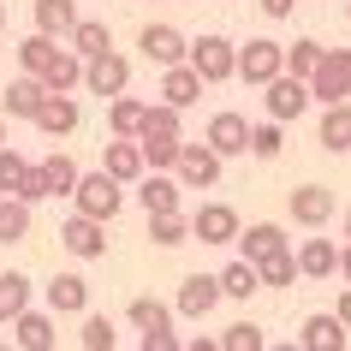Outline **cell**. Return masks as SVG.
<instances>
[{
    "mask_svg": "<svg viewBox=\"0 0 351 351\" xmlns=\"http://www.w3.org/2000/svg\"><path fill=\"white\" fill-rule=\"evenodd\" d=\"M72 203L84 208V215H95V221H113V215H119V203H125V179H113L108 167H95V173H84V179H77Z\"/></svg>",
    "mask_w": 351,
    "mask_h": 351,
    "instance_id": "obj_1",
    "label": "cell"
},
{
    "mask_svg": "<svg viewBox=\"0 0 351 351\" xmlns=\"http://www.w3.org/2000/svg\"><path fill=\"white\" fill-rule=\"evenodd\" d=\"M315 101V90H310V77H298V72H280L274 84H262V108H268V119H298V113Z\"/></svg>",
    "mask_w": 351,
    "mask_h": 351,
    "instance_id": "obj_2",
    "label": "cell"
},
{
    "mask_svg": "<svg viewBox=\"0 0 351 351\" xmlns=\"http://www.w3.org/2000/svg\"><path fill=\"white\" fill-rule=\"evenodd\" d=\"M280 72H286V42L250 36L239 48V77H244V84H256V90H262V84H274Z\"/></svg>",
    "mask_w": 351,
    "mask_h": 351,
    "instance_id": "obj_3",
    "label": "cell"
},
{
    "mask_svg": "<svg viewBox=\"0 0 351 351\" xmlns=\"http://www.w3.org/2000/svg\"><path fill=\"white\" fill-rule=\"evenodd\" d=\"M310 90L322 108H333V101H351V48H328L322 54V66H315Z\"/></svg>",
    "mask_w": 351,
    "mask_h": 351,
    "instance_id": "obj_4",
    "label": "cell"
},
{
    "mask_svg": "<svg viewBox=\"0 0 351 351\" xmlns=\"http://www.w3.org/2000/svg\"><path fill=\"white\" fill-rule=\"evenodd\" d=\"M191 66H197L208 84H226V77H239V48H232L226 36H215V30H208V36L191 42Z\"/></svg>",
    "mask_w": 351,
    "mask_h": 351,
    "instance_id": "obj_5",
    "label": "cell"
},
{
    "mask_svg": "<svg viewBox=\"0 0 351 351\" xmlns=\"http://www.w3.org/2000/svg\"><path fill=\"white\" fill-rule=\"evenodd\" d=\"M221 161H226V155L203 137V143H185V155H179L173 173H179V185H185V191H208V185H221Z\"/></svg>",
    "mask_w": 351,
    "mask_h": 351,
    "instance_id": "obj_6",
    "label": "cell"
},
{
    "mask_svg": "<svg viewBox=\"0 0 351 351\" xmlns=\"http://www.w3.org/2000/svg\"><path fill=\"white\" fill-rule=\"evenodd\" d=\"M60 244H66L77 262H101V256H108V221H95V215L77 208L72 221L60 226Z\"/></svg>",
    "mask_w": 351,
    "mask_h": 351,
    "instance_id": "obj_7",
    "label": "cell"
},
{
    "mask_svg": "<svg viewBox=\"0 0 351 351\" xmlns=\"http://www.w3.org/2000/svg\"><path fill=\"white\" fill-rule=\"evenodd\" d=\"M84 90L90 95H101V101H113V95H125L131 90V60L125 54H95L90 66H84Z\"/></svg>",
    "mask_w": 351,
    "mask_h": 351,
    "instance_id": "obj_8",
    "label": "cell"
},
{
    "mask_svg": "<svg viewBox=\"0 0 351 351\" xmlns=\"http://www.w3.org/2000/svg\"><path fill=\"white\" fill-rule=\"evenodd\" d=\"M48 95H54V90H48L36 72H24V77H12V84L0 90V113H6V119H30V125H36V113H42Z\"/></svg>",
    "mask_w": 351,
    "mask_h": 351,
    "instance_id": "obj_9",
    "label": "cell"
},
{
    "mask_svg": "<svg viewBox=\"0 0 351 351\" xmlns=\"http://www.w3.org/2000/svg\"><path fill=\"white\" fill-rule=\"evenodd\" d=\"M239 208H226V203H203L197 215H191V239L197 244H239Z\"/></svg>",
    "mask_w": 351,
    "mask_h": 351,
    "instance_id": "obj_10",
    "label": "cell"
},
{
    "mask_svg": "<svg viewBox=\"0 0 351 351\" xmlns=\"http://www.w3.org/2000/svg\"><path fill=\"white\" fill-rule=\"evenodd\" d=\"M221 298H226L221 274H185V280H179V304H173V310L185 315V322H203V315L215 310Z\"/></svg>",
    "mask_w": 351,
    "mask_h": 351,
    "instance_id": "obj_11",
    "label": "cell"
},
{
    "mask_svg": "<svg viewBox=\"0 0 351 351\" xmlns=\"http://www.w3.org/2000/svg\"><path fill=\"white\" fill-rule=\"evenodd\" d=\"M137 48H143V60H149V66H179V60H191V42L179 36L173 24H143Z\"/></svg>",
    "mask_w": 351,
    "mask_h": 351,
    "instance_id": "obj_12",
    "label": "cell"
},
{
    "mask_svg": "<svg viewBox=\"0 0 351 351\" xmlns=\"http://www.w3.org/2000/svg\"><path fill=\"white\" fill-rule=\"evenodd\" d=\"M286 208H292V221H298V226H310V232H315V226H328V221H333V208H339V203H333V191H328V185H298L292 197H286Z\"/></svg>",
    "mask_w": 351,
    "mask_h": 351,
    "instance_id": "obj_13",
    "label": "cell"
},
{
    "mask_svg": "<svg viewBox=\"0 0 351 351\" xmlns=\"http://www.w3.org/2000/svg\"><path fill=\"white\" fill-rule=\"evenodd\" d=\"M250 131H256V125H250L244 113H232V108H226V113H215V119H208V131H203V137H208L215 149H221L226 161H232V155H250Z\"/></svg>",
    "mask_w": 351,
    "mask_h": 351,
    "instance_id": "obj_14",
    "label": "cell"
},
{
    "mask_svg": "<svg viewBox=\"0 0 351 351\" xmlns=\"http://www.w3.org/2000/svg\"><path fill=\"white\" fill-rule=\"evenodd\" d=\"M101 167H108L113 179L137 185V179L149 173V155H143V143H137V137H108V149H101Z\"/></svg>",
    "mask_w": 351,
    "mask_h": 351,
    "instance_id": "obj_15",
    "label": "cell"
},
{
    "mask_svg": "<svg viewBox=\"0 0 351 351\" xmlns=\"http://www.w3.org/2000/svg\"><path fill=\"white\" fill-rule=\"evenodd\" d=\"M203 90H208V77L197 72L191 60H179V66H161V101H173V108H191Z\"/></svg>",
    "mask_w": 351,
    "mask_h": 351,
    "instance_id": "obj_16",
    "label": "cell"
},
{
    "mask_svg": "<svg viewBox=\"0 0 351 351\" xmlns=\"http://www.w3.org/2000/svg\"><path fill=\"white\" fill-rule=\"evenodd\" d=\"M77 119H84V108H77V95L66 90V95H48V101H42L36 131H42V137H72V131H77Z\"/></svg>",
    "mask_w": 351,
    "mask_h": 351,
    "instance_id": "obj_17",
    "label": "cell"
},
{
    "mask_svg": "<svg viewBox=\"0 0 351 351\" xmlns=\"http://www.w3.org/2000/svg\"><path fill=\"white\" fill-rule=\"evenodd\" d=\"M346 322H339V310L333 315H310L304 328H298V351H346Z\"/></svg>",
    "mask_w": 351,
    "mask_h": 351,
    "instance_id": "obj_18",
    "label": "cell"
},
{
    "mask_svg": "<svg viewBox=\"0 0 351 351\" xmlns=\"http://www.w3.org/2000/svg\"><path fill=\"white\" fill-rule=\"evenodd\" d=\"M48 310L54 315H84L90 310V280L84 274H54L48 280Z\"/></svg>",
    "mask_w": 351,
    "mask_h": 351,
    "instance_id": "obj_19",
    "label": "cell"
},
{
    "mask_svg": "<svg viewBox=\"0 0 351 351\" xmlns=\"http://www.w3.org/2000/svg\"><path fill=\"white\" fill-rule=\"evenodd\" d=\"M54 339L60 333H54V315L48 310H24L19 322H12V346L19 351H54Z\"/></svg>",
    "mask_w": 351,
    "mask_h": 351,
    "instance_id": "obj_20",
    "label": "cell"
},
{
    "mask_svg": "<svg viewBox=\"0 0 351 351\" xmlns=\"http://www.w3.org/2000/svg\"><path fill=\"white\" fill-rule=\"evenodd\" d=\"M315 137H322V149H328V155H351V101H333V108H322V125H315Z\"/></svg>",
    "mask_w": 351,
    "mask_h": 351,
    "instance_id": "obj_21",
    "label": "cell"
},
{
    "mask_svg": "<svg viewBox=\"0 0 351 351\" xmlns=\"http://www.w3.org/2000/svg\"><path fill=\"white\" fill-rule=\"evenodd\" d=\"M179 179H167V173H155V167H149L143 179H137V203L149 208V215H167V208H179Z\"/></svg>",
    "mask_w": 351,
    "mask_h": 351,
    "instance_id": "obj_22",
    "label": "cell"
},
{
    "mask_svg": "<svg viewBox=\"0 0 351 351\" xmlns=\"http://www.w3.org/2000/svg\"><path fill=\"white\" fill-rule=\"evenodd\" d=\"M298 268H304V280L339 274V244H333V239H304V244H298Z\"/></svg>",
    "mask_w": 351,
    "mask_h": 351,
    "instance_id": "obj_23",
    "label": "cell"
},
{
    "mask_svg": "<svg viewBox=\"0 0 351 351\" xmlns=\"http://www.w3.org/2000/svg\"><path fill=\"white\" fill-rule=\"evenodd\" d=\"M143 119H149V101H137V95H113L108 101V131L113 137H143Z\"/></svg>",
    "mask_w": 351,
    "mask_h": 351,
    "instance_id": "obj_24",
    "label": "cell"
},
{
    "mask_svg": "<svg viewBox=\"0 0 351 351\" xmlns=\"http://www.w3.org/2000/svg\"><path fill=\"white\" fill-rule=\"evenodd\" d=\"M239 250L250 262H268V256H280V250H292V244H286V232H280L274 221H256L250 232H239Z\"/></svg>",
    "mask_w": 351,
    "mask_h": 351,
    "instance_id": "obj_25",
    "label": "cell"
},
{
    "mask_svg": "<svg viewBox=\"0 0 351 351\" xmlns=\"http://www.w3.org/2000/svg\"><path fill=\"white\" fill-rule=\"evenodd\" d=\"M36 30H48V36H72L77 30V0H36Z\"/></svg>",
    "mask_w": 351,
    "mask_h": 351,
    "instance_id": "obj_26",
    "label": "cell"
},
{
    "mask_svg": "<svg viewBox=\"0 0 351 351\" xmlns=\"http://www.w3.org/2000/svg\"><path fill=\"white\" fill-rule=\"evenodd\" d=\"M221 286H226V298H239V304H244V298L262 292V268L250 256H239V262H226V268H221Z\"/></svg>",
    "mask_w": 351,
    "mask_h": 351,
    "instance_id": "obj_27",
    "label": "cell"
},
{
    "mask_svg": "<svg viewBox=\"0 0 351 351\" xmlns=\"http://www.w3.org/2000/svg\"><path fill=\"white\" fill-rule=\"evenodd\" d=\"M24 310H30V280L12 268V274H0V328H12Z\"/></svg>",
    "mask_w": 351,
    "mask_h": 351,
    "instance_id": "obj_28",
    "label": "cell"
},
{
    "mask_svg": "<svg viewBox=\"0 0 351 351\" xmlns=\"http://www.w3.org/2000/svg\"><path fill=\"white\" fill-rule=\"evenodd\" d=\"M54 60H60V36H48V30H36V36H24V42H19V66H24V72H36V77H42Z\"/></svg>",
    "mask_w": 351,
    "mask_h": 351,
    "instance_id": "obj_29",
    "label": "cell"
},
{
    "mask_svg": "<svg viewBox=\"0 0 351 351\" xmlns=\"http://www.w3.org/2000/svg\"><path fill=\"white\" fill-rule=\"evenodd\" d=\"M131 328L137 333H173V315L179 310H167V304H155V298H131Z\"/></svg>",
    "mask_w": 351,
    "mask_h": 351,
    "instance_id": "obj_30",
    "label": "cell"
},
{
    "mask_svg": "<svg viewBox=\"0 0 351 351\" xmlns=\"http://www.w3.org/2000/svg\"><path fill=\"white\" fill-rule=\"evenodd\" d=\"M24 239H30V203L0 197V244H24Z\"/></svg>",
    "mask_w": 351,
    "mask_h": 351,
    "instance_id": "obj_31",
    "label": "cell"
},
{
    "mask_svg": "<svg viewBox=\"0 0 351 351\" xmlns=\"http://www.w3.org/2000/svg\"><path fill=\"white\" fill-rule=\"evenodd\" d=\"M66 42H72L84 60H95V54H108V48H113V30H108L101 19H77V30H72Z\"/></svg>",
    "mask_w": 351,
    "mask_h": 351,
    "instance_id": "obj_32",
    "label": "cell"
},
{
    "mask_svg": "<svg viewBox=\"0 0 351 351\" xmlns=\"http://www.w3.org/2000/svg\"><path fill=\"white\" fill-rule=\"evenodd\" d=\"M149 239L161 244V250H173V244H191V221L179 215V208H167V215H149Z\"/></svg>",
    "mask_w": 351,
    "mask_h": 351,
    "instance_id": "obj_33",
    "label": "cell"
},
{
    "mask_svg": "<svg viewBox=\"0 0 351 351\" xmlns=\"http://www.w3.org/2000/svg\"><path fill=\"white\" fill-rule=\"evenodd\" d=\"M137 143H143V155H149L155 173H173L179 155H185V137H137Z\"/></svg>",
    "mask_w": 351,
    "mask_h": 351,
    "instance_id": "obj_34",
    "label": "cell"
},
{
    "mask_svg": "<svg viewBox=\"0 0 351 351\" xmlns=\"http://www.w3.org/2000/svg\"><path fill=\"white\" fill-rule=\"evenodd\" d=\"M179 113L173 101H149V119H143V137H185V125H179Z\"/></svg>",
    "mask_w": 351,
    "mask_h": 351,
    "instance_id": "obj_35",
    "label": "cell"
},
{
    "mask_svg": "<svg viewBox=\"0 0 351 351\" xmlns=\"http://www.w3.org/2000/svg\"><path fill=\"white\" fill-rule=\"evenodd\" d=\"M322 54H328V48H322L315 36H298L292 48H286V72H298V77H315V66H322Z\"/></svg>",
    "mask_w": 351,
    "mask_h": 351,
    "instance_id": "obj_36",
    "label": "cell"
},
{
    "mask_svg": "<svg viewBox=\"0 0 351 351\" xmlns=\"http://www.w3.org/2000/svg\"><path fill=\"white\" fill-rule=\"evenodd\" d=\"M42 167H48V185H54V197H72L77 179H84V173H77V161H72V155H60V149H54Z\"/></svg>",
    "mask_w": 351,
    "mask_h": 351,
    "instance_id": "obj_37",
    "label": "cell"
},
{
    "mask_svg": "<svg viewBox=\"0 0 351 351\" xmlns=\"http://www.w3.org/2000/svg\"><path fill=\"white\" fill-rule=\"evenodd\" d=\"M280 149H286V131H280V119H262V125L250 131V155H256V161H274Z\"/></svg>",
    "mask_w": 351,
    "mask_h": 351,
    "instance_id": "obj_38",
    "label": "cell"
},
{
    "mask_svg": "<svg viewBox=\"0 0 351 351\" xmlns=\"http://www.w3.org/2000/svg\"><path fill=\"white\" fill-rule=\"evenodd\" d=\"M262 268V286H292L304 268H298V250H280V256H268V262H256Z\"/></svg>",
    "mask_w": 351,
    "mask_h": 351,
    "instance_id": "obj_39",
    "label": "cell"
},
{
    "mask_svg": "<svg viewBox=\"0 0 351 351\" xmlns=\"http://www.w3.org/2000/svg\"><path fill=\"white\" fill-rule=\"evenodd\" d=\"M24 173H30V161H24L19 149L6 143V149H0V197H12V191L24 185Z\"/></svg>",
    "mask_w": 351,
    "mask_h": 351,
    "instance_id": "obj_40",
    "label": "cell"
},
{
    "mask_svg": "<svg viewBox=\"0 0 351 351\" xmlns=\"http://www.w3.org/2000/svg\"><path fill=\"white\" fill-rule=\"evenodd\" d=\"M268 339H262V328L256 322H232V328L221 333V351H262Z\"/></svg>",
    "mask_w": 351,
    "mask_h": 351,
    "instance_id": "obj_41",
    "label": "cell"
},
{
    "mask_svg": "<svg viewBox=\"0 0 351 351\" xmlns=\"http://www.w3.org/2000/svg\"><path fill=\"white\" fill-rule=\"evenodd\" d=\"M12 197H24L30 208H36V203H48V197H54V185H48V167H42V161H30V173H24V185L12 191Z\"/></svg>",
    "mask_w": 351,
    "mask_h": 351,
    "instance_id": "obj_42",
    "label": "cell"
},
{
    "mask_svg": "<svg viewBox=\"0 0 351 351\" xmlns=\"http://www.w3.org/2000/svg\"><path fill=\"white\" fill-rule=\"evenodd\" d=\"M77 339H84V351H113V322L108 315H84V333Z\"/></svg>",
    "mask_w": 351,
    "mask_h": 351,
    "instance_id": "obj_43",
    "label": "cell"
},
{
    "mask_svg": "<svg viewBox=\"0 0 351 351\" xmlns=\"http://www.w3.org/2000/svg\"><path fill=\"white\" fill-rule=\"evenodd\" d=\"M143 351H179V339L173 333H143Z\"/></svg>",
    "mask_w": 351,
    "mask_h": 351,
    "instance_id": "obj_44",
    "label": "cell"
},
{
    "mask_svg": "<svg viewBox=\"0 0 351 351\" xmlns=\"http://www.w3.org/2000/svg\"><path fill=\"white\" fill-rule=\"evenodd\" d=\"M256 6L268 12V19H292V6H298V0H256Z\"/></svg>",
    "mask_w": 351,
    "mask_h": 351,
    "instance_id": "obj_45",
    "label": "cell"
},
{
    "mask_svg": "<svg viewBox=\"0 0 351 351\" xmlns=\"http://www.w3.org/2000/svg\"><path fill=\"white\" fill-rule=\"evenodd\" d=\"M333 310H339V322L351 328V286H339V304H333Z\"/></svg>",
    "mask_w": 351,
    "mask_h": 351,
    "instance_id": "obj_46",
    "label": "cell"
},
{
    "mask_svg": "<svg viewBox=\"0 0 351 351\" xmlns=\"http://www.w3.org/2000/svg\"><path fill=\"white\" fill-rule=\"evenodd\" d=\"M339 274H346V286H351V244L339 250Z\"/></svg>",
    "mask_w": 351,
    "mask_h": 351,
    "instance_id": "obj_47",
    "label": "cell"
},
{
    "mask_svg": "<svg viewBox=\"0 0 351 351\" xmlns=\"http://www.w3.org/2000/svg\"><path fill=\"white\" fill-rule=\"evenodd\" d=\"M0 149H6V113H0Z\"/></svg>",
    "mask_w": 351,
    "mask_h": 351,
    "instance_id": "obj_48",
    "label": "cell"
},
{
    "mask_svg": "<svg viewBox=\"0 0 351 351\" xmlns=\"http://www.w3.org/2000/svg\"><path fill=\"white\" fill-rule=\"evenodd\" d=\"M0 30H6V6H0Z\"/></svg>",
    "mask_w": 351,
    "mask_h": 351,
    "instance_id": "obj_49",
    "label": "cell"
},
{
    "mask_svg": "<svg viewBox=\"0 0 351 351\" xmlns=\"http://www.w3.org/2000/svg\"><path fill=\"white\" fill-rule=\"evenodd\" d=\"M346 239H351V215H346Z\"/></svg>",
    "mask_w": 351,
    "mask_h": 351,
    "instance_id": "obj_50",
    "label": "cell"
},
{
    "mask_svg": "<svg viewBox=\"0 0 351 351\" xmlns=\"http://www.w3.org/2000/svg\"><path fill=\"white\" fill-rule=\"evenodd\" d=\"M346 19H351V0H346Z\"/></svg>",
    "mask_w": 351,
    "mask_h": 351,
    "instance_id": "obj_51",
    "label": "cell"
}]
</instances>
